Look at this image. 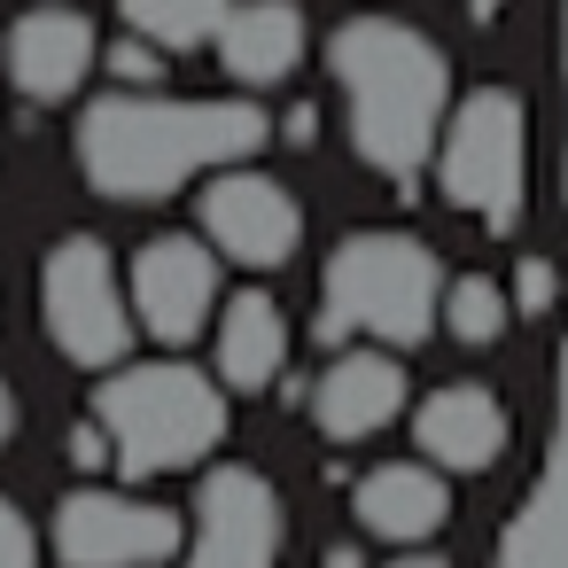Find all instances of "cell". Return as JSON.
Instances as JSON below:
<instances>
[{
	"mask_svg": "<svg viewBox=\"0 0 568 568\" xmlns=\"http://www.w3.org/2000/svg\"><path fill=\"white\" fill-rule=\"evenodd\" d=\"M265 149L257 102H164V94H110L79 118V164L102 195L156 203L195 172H226Z\"/></svg>",
	"mask_w": 568,
	"mask_h": 568,
	"instance_id": "obj_1",
	"label": "cell"
},
{
	"mask_svg": "<svg viewBox=\"0 0 568 568\" xmlns=\"http://www.w3.org/2000/svg\"><path fill=\"white\" fill-rule=\"evenodd\" d=\"M40 312H48V335L63 343V358H79V366H118L125 343H133V304L110 273V250L87 242V234L48 250Z\"/></svg>",
	"mask_w": 568,
	"mask_h": 568,
	"instance_id": "obj_6",
	"label": "cell"
},
{
	"mask_svg": "<svg viewBox=\"0 0 568 568\" xmlns=\"http://www.w3.org/2000/svg\"><path fill=\"white\" fill-rule=\"evenodd\" d=\"M110 79H118V87H133V94H149V87H156V48H149V40L110 48Z\"/></svg>",
	"mask_w": 568,
	"mask_h": 568,
	"instance_id": "obj_19",
	"label": "cell"
},
{
	"mask_svg": "<svg viewBox=\"0 0 568 568\" xmlns=\"http://www.w3.org/2000/svg\"><path fill=\"white\" fill-rule=\"evenodd\" d=\"M17 436V397H9V382H0V444Z\"/></svg>",
	"mask_w": 568,
	"mask_h": 568,
	"instance_id": "obj_21",
	"label": "cell"
},
{
	"mask_svg": "<svg viewBox=\"0 0 568 568\" xmlns=\"http://www.w3.org/2000/svg\"><path fill=\"white\" fill-rule=\"evenodd\" d=\"M118 9H125V24L149 40V48H203V40H219L226 32V0H118Z\"/></svg>",
	"mask_w": 568,
	"mask_h": 568,
	"instance_id": "obj_18",
	"label": "cell"
},
{
	"mask_svg": "<svg viewBox=\"0 0 568 568\" xmlns=\"http://www.w3.org/2000/svg\"><path fill=\"white\" fill-rule=\"evenodd\" d=\"M55 552H63V568H156L180 552V521L149 498L71 490L55 514Z\"/></svg>",
	"mask_w": 568,
	"mask_h": 568,
	"instance_id": "obj_7",
	"label": "cell"
},
{
	"mask_svg": "<svg viewBox=\"0 0 568 568\" xmlns=\"http://www.w3.org/2000/svg\"><path fill=\"white\" fill-rule=\"evenodd\" d=\"M343 110H351V149L382 180H413L420 156L444 141V102H452V63L436 40H420L397 17H351L327 48Z\"/></svg>",
	"mask_w": 568,
	"mask_h": 568,
	"instance_id": "obj_2",
	"label": "cell"
},
{
	"mask_svg": "<svg viewBox=\"0 0 568 568\" xmlns=\"http://www.w3.org/2000/svg\"><path fill=\"white\" fill-rule=\"evenodd\" d=\"M358 521L389 545H420L452 521V490H444V467H420V459H389L358 483Z\"/></svg>",
	"mask_w": 568,
	"mask_h": 568,
	"instance_id": "obj_14",
	"label": "cell"
},
{
	"mask_svg": "<svg viewBox=\"0 0 568 568\" xmlns=\"http://www.w3.org/2000/svg\"><path fill=\"white\" fill-rule=\"evenodd\" d=\"M514 320H521V304H514L490 273H459V281H444V327H452V343L490 351Z\"/></svg>",
	"mask_w": 568,
	"mask_h": 568,
	"instance_id": "obj_17",
	"label": "cell"
},
{
	"mask_svg": "<svg viewBox=\"0 0 568 568\" xmlns=\"http://www.w3.org/2000/svg\"><path fill=\"white\" fill-rule=\"evenodd\" d=\"M94 420L133 475H172L226 436V382H203L195 366H125L102 382Z\"/></svg>",
	"mask_w": 568,
	"mask_h": 568,
	"instance_id": "obj_3",
	"label": "cell"
},
{
	"mask_svg": "<svg viewBox=\"0 0 568 568\" xmlns=\"http://www.w3.org/2000/svg\"><path fill=\"white\" fill-rule=\"evenodd\" d=\"M444 320V273L436 250L413 234H351L327 257V320L320 335H382V343H420Z\"/></svg>",
	"mask_w": 568,
	"mask_h": 568,
	"instance_id": "obj_4",
	"label": "cell"
},
{
	"mask_svg": "<svg viewBox=\"0 0 568 568\" xmlns=\"http://www.w3.org/2000/svg\"><path fill=\"white\" fill-rule=\"evenodd\" d=\"M40 560V545H32V521L9 506V498H0V568H32Z\"/></svg>",
	"mask_w": 568,
	"mask_h": 568,
	"instance_id": "obj_20",
	"label": "cell"
},
{
	"mask_svg": "<svg viewBox=\"0 0 568 568\" xmlns=\"http://www.w3.org/2000/svg\"><path fill=\"white\" fill-rule=\"evenodd\" d=\"M219 312V265L203 242L187 234H164L133 257V320L156 335V343H187L203 335V320Z\"/></svg>",
	"mask_w": 568,
	"mask_h": 568,
	"instance_id": "obj_10",
	"label": "cell"
},
{
	"mask_svg": "<svg viewBox=\"0 0 568 568\" xmlns=\"http://www.w3.org/2000/svg\"><path fill=\"white\" fill-rule=\"evenodd\" d=\"M436 180L444 203L483 219L490 234H506L521 219V187H529V110L514 87H475L436 141Z\"/></svg>",
	"mask_w": 568,
	"mask_h": 568,
	"instance_id": "obj_5",
	"label": "cell"
},
{
	"mask_svg": "<svg viewBox=\"0 0 568 568\" xmlns=\"http://www.w3.org/2000/svg\"><path fill=\"white\" fill-rule=\"evenodd\" d=\"M467 9H475V17H490V9H506V0H467Z\"/></svg>",
	"mask_w": 568,
	"mask_h": 568,
	"instance_id": "obj_22",
	"label": "cell"
},
{
	"mask_svg": "<svg viewBox=\"0 0 568 568\" xmlns=\"http://www.w3.org/2000/svg\"><path fill=\"white\" fill-rule=\"evenodd\" d=\"M281 358H288V320H281V304H273L265 288L234 296V304L219 312V382H226L234 397H250V389H265V382L281 374Z\"/></svg>",
	"mask_w": 568,
	"mask_h": 568,
	"instance_id": "obj_16",
	"label": "cell"
},
{
	"mask_svg": "<svg viewBox=\"0 0 568 568\" xmlns=\"http://www.w3.org/2000/svg\"><path fill=\"white\" fill-rule=\"evenodd\" d=\"M203 234L219 242V257L273 273V265L296 257L304 211H296V195H288L281 180H265V172H219V180L203 187Z\"/></svg>",
	"mask_w": 568,
	"mask_h": 568,
	"instance_id": "obj_8",
	"label": "cell"
},
{
	"mask_svg": "<svg viewBox=\"0 0 568 568\" xmlns=\"http://www.w3.org/2000/svg\"><path fill=\"white\" fill-rule=\"evenodd\" d=\"M281 506L257 467H219L195 498V552L187 568H273Z\"/></svg>",
	"mask_w": 568,
	"mask_h": 568,
	"instance_id": "obj_9",
	"label": "cell"
},
{
	"mask_svg": "<svg viewBox=\"0 0 568 568\" xmlns=\"http://www.w3.org/2000/svg\"><path fill=\"white\" fill-rule=\"evenodd\" d=\"M312 413L335 444H358V436H382L397 413H405V366L389 351H343L320 389H312Z\"/></svg>",
	"mask_w": 568,
	"mask_h": 568,
	"instance_id": "obj_13",
	"label": "cell"
},
{
	"mask_svg": "<svg viewBox=\"0 0 568 568\" xmlns=\"http://www.w3.org/2000/svg\"><path fill=\"white\" fill-rule=\"evenodd\" d=\"M9 71L32 102H71L94 71V24L79 9H63V0H48V9L17 17L9 32Z\"/></svg>",
	"mask_w": 568,
	"mask_h": 568,
	"instance_id": "obj_12",
	"label": "cell"
},
{
	"mask_svg": "<svg viewBox=\"0 0 568 568\" xmlns=\"http://www.w3.org/2000/svg\"><path fill=\"white\" fill-rule=\"evenodd\" d=\"M296 55H304V17L288 9V0H242V9L226 17V32H219V63H226V79H242V87L288 79Z\"/></svg>",
	"mask_w": 568,
	"mask_h": 568,
	"instance_id": "obj_15",
	"label": "cell"
},
{
	"mask_svg": "<svg viewBox=\"0 0 568 568\" xmlns=\"http://www.w3.org/2000/svg\"><path fill=\"white\" fill-rule=\"evenodd\" d=\"M413 436H420L428 467L483 475V467H498V459H506L514 420H506V405H498L483 382H452V389H436V397L413 413Z\"/></svg>",
	"mask_w": 568,
	"mask_h": 568,
	"instance_id": "obj_11",
	"label": "cell"
}]
</instances>
